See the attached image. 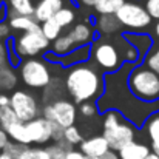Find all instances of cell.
Returning a JSON list of instances; mask_svg holds the SVG:
<instances>
[{
    "label": "cell",
    "instance_id": "23",
    "mask_svg": "<svg viewBox=\"0 0 159 159\" xmlns=\"http://www.w3.org/2000/svg\"><path fill=\"white\" fill-rule=\"evenodd\" d=\"M17 84V76L11 65L0 66V90H12Z\"/></svg>",
    "mask_w": 159,
    "mask_h": 159
},
{
    "label": "cell",
    "instance_id": "17",
    "mask_svg": "<svg viewBox=\"0 0 159 159\" xmlns=\"http://www.w3.org/2000/svg\"><path fill=\"white\" fill-rule=\"evenodd\" d=\"M94 30L96 28H91L87 23H76L68 34L74 40L76 47L80 48V47H88V45H91L93 40H96L94 39Z\"/></svg>",
    "mask_w": 159,
    "mask_h": 159
},
{
    "label": "cell",
    "instance_id": "5",
    "mask_svg": "<svg viewBox=\"0 0 159 159\" xmlns=\"http://www.w3.org/2000/svg\"><path fill=\"white\" fill-rule=\"evenodd\" d=\"M116 17L127 33H144L152 23V17L147 9L134 2H127L117 11Z\"/></svg>",
    "mask_w": 159,
    "mask_h": 159
},
{
    "label": "cell",
    "instance_id": "20",
    "mask_svg": "<svg viewBox=\"0 0 159 159\" xmlns=\"http://www.w3.org/2000/svg\"><path fill=\"white\" fill-rule=\"evenodd\" d=\"M96 31L101 34H116L120 31L122 25L116 16H99L94 25Z\"/></svg>",
    "mask_w": 159,
    "mask_h": 159
},
{
    "label": "cell",
    "instance_id": "32",
    "mask_svg": "<svg viewBox=\"0 0 159 159\" xmlns=\"http://www.w3.org/2000/svg\"><path fill=\"white\" fill-rule=\"evenodd\" d=\"M144 8L152 19H156L159 22V0H144Z\"/></svg>",
    "mask_w": 159,
    "mask_h": 159
},
{
    "label": "cell",
    "instance_id": "6",
    "mask_svg": "<svg viewBox=\"0 0 159 159\" xmlns=\"http://www.w3.org/2000/svg\"><path fill=\"white\" fill-rule=\"evenodd\" d=\"M19 70L23 84L30 88H45L51 84V71L45 59H25Z\"/></svg>",
    "mask_w": 159,
    "mask_h": 159
},
{
    "label": "cell",
    "instance_id": "27",
    "mask_svg": "<svg viewBox=\"0 0 159 159\" xmlns=\"http://www.w3.org/2000/svg\"><path fill=\"white\" fill-rule=\"evenodd\" d=\"M17 120H19V117L16 116V113H14V110L11 107L0 108V128L2 130H6L11 124H14Z\"/></svg>",
    "mask_w": 159,
    "mask_h": 159
},
{
    "label": "cell",
    "instance_id": "28",
    "mask_svg": "<svg viewBox=\"0 0 159 159\" xmlns=\"http://www.w3.org/2000/svg\"><path fill=\"white\" fill-rule=\"evenodd\" d=\"M16 159H50L47 148H30L26 147Z\"/></svg>",
    "mask_w": 159,
    "mask_h": 159
},
{
    "label": "cell",
    "instance_id": "3",
    "mask_svg": "<svg viewBox=\"0 0 159 159\" xmlns=\"http://www.w3.org/2000/svg\"><path fill=\"white\" fill-rule=\"evenodd\" d=\"M102 127V136L113 152H120L125 145L134 141V125L130 122H120V114L117 111H107Z\"/></svg>",
    "mask_w": 159,
    "mask_h": 159
},
{
    "label": "cell",
    "instance_id": "22",
    "mask_svg": "<svg viewBox=\"0 0 159 159\" xmlns=\"http://www.w3.org/2000/svg\"><path fill=\"white\" fill-rule=\"evenodd\" d=\"M77 47L74 43V40L70 37V34H62L57 40L53 42V53L56 56H65V54L74 51Z\"/></svg>",
    "mask_w": 159,
    "mask_h": 159
},
{
    "label": "cell",
    "instance_id": "12",
    "mask_svg": "<svg viewBox=\"0 0 159 159\" xmlns=\"http://www.w3.org/2000/svg\"><path fill=\"white\" fill-rule=\"evenodd\" d=\"M90 54H91V45L88 47H80V48H76L74 51L65 54V56H56L53 51L43 54V59L47 62H51L54 65H60L62 68H73L79 63H85L88 62L90 59Z\"/></svg>",
    "mask_w": 159,
    "mask_h": 159
},
{
    "label": "cell",
    "instance_id": "7",
    "mask_svg": "<svg viewBox=\"0 0 159 159\" xmlns=\"http://www.w3.org/2000/svg\"><path fill=\"white\" fill-rule=\"evenodd\" d=\"M91 54L94 57L96 65L101 70H104L105 74L107 73H114V71H117L124 66L122 57L119 54V48L114 43L105 40V39L94 42V45L91 47Z\"/></svg>",
    "mask_w": 159,
    "mask_h": 159
},
{
    "label": "cell",
    "instance_id": "30",
    "mask_svg": "<svg viewBox=\"0 0 159 159\" xmlns=\"http://www.w3.org/2000/svg\"><path fill=\"white\" fill-rule=\"evenodd\" d=\"M47 152H48L50 159H66V153H68V150L65 147H62L60 144H54V145L47 147Z\"/></svg>",
    "mask_w": 159,
    "mask_h": 159
},
{
    "label": "cell",
    "instance_id": "8",
    "mask_svg": "<svg viewBox=\"0 0 159 159\" xmlns=\"http://www.w3.org/2000/svg\"><path fill=\"white\" fill-rule=\"evenodd\" d=\"M50 40L42 33V28L37 31L23 33L16 40V53L20 59H33L34 56L45 54V51L50 48Z\"/></svg>",
    "mask_w": 159,
    "mask_h": 159
},
{
    "label": "cell",
    "instance_id": "15",
    "mask_svg": "<svg viewBox=\"0 0 159 159\" xmlns=\"http://www.w3.org/2000/svg\"><path fill=\"white\" fill-rule=\"evenodd\" d=\"M63 8V0H39L36 5L34 19L39 23H45L54 19V16Z\"/></svg>",
    "mask_w": 159,
    "mask_h": 159
},
{
    "label": "cell",
    "instance_id": "34",
    "mask_svg": "<svg viewBox=\"0 0 159 159\" xmlns=\"http://www.w3.org/2000/svg\"><path fill=\"white\" fill-rule=\"evenodd\" d=\"M25 148H26V147H25V145H22V144H17V142H9V145H8V147L3 150V152L9 153L12 158L16 159L19 155H20V153H22V152H23V150H25Z\"/></svg>",
    "mask_w": 159,
    "mask_h": 159
},
{
    "label": "cell",
    "instance_id": "33",
    "mask_svg": "<svg viewBox=\"0 0 159 159\" xmlns=\"http://www.w3.org/2000/svg\"><path fill=\"white\" fill-rule=\"evenodd\" d=\"M80 113L85 116V117H91L94 114L99 113V108L96 105V102H85L80 105Z\"/></svg>",
    "mask_w": 159,
    "mask_h": 159
},
{
    "label": "cell",
    "instance_id": "41",
    "mask_svg": "<svg viewBox=\"0 0 159 159\" xmlns=\"http://www.w3.org/2000/svg\"><path fill=\"white\" fill-rule=\"evenodd\" d=\"M101 159H120V158H119V155H116L113 150H110V152H108L107 155H104Z\"/></svg>",
    "mask_w": 159,
    "mask_h": 159
},
{
    "label": "cell",
    "instance_id": "44",
    "mask_svg": "<svg viewBox=\"0 0 159 159\" xmlns=\"http://www.w3.org/2000/svg\"><path fill=\"white\" fill-rule=\"evenodd\" d=\"M155 34H156V37L159 39V22L155 25Z\"/></svg>",
    "mask_w": 159,
    "mask_h": 159
},
{
    "label": "cell",
    "instance_id": "26",
    "mask_svg": "<svg viewBox=\"0 0 159 159\" xmlns=\"http://www.w3.org/2000/svg\"><path fill=\"white\" fill-rule=\"evenodd\" d=\"M54 19H56V22H57L62 28H68V26L73 25V22H74V19H76V14H74V11H73L71 8L63 6V8L54 16Z\"/></svg>",
    "mask_w": 159,
    "mask_h": 159
},
{
    "label": "cell",
    "instance_id": "45",
    "mask_svg": "<svg viewBox=\"0 0 159 159\" xmlns=\"http://www.w3.org/2000/svg\"><path fill=\"white\" fill-rule=\"evenodd\" d=\"M147 159H159V156H158V155H155V153H152V155H150Z\"/></svg>",
    "mask_w": 159,
    "mask_h": 159
},
{
    "label": "cell",
    "instance_id": "24",
    "mask_svg": "<svg viewBox=\"0 0 159 159\" xmlns=\"http://www.w3.org/2000/svg\"><path fill=\"white\" fill-rule=\"evenodd\" d=\"M147 133L152 139V150L159 156V114H155L147 122Z\"/></svg>",
    "mask_w": 159,
    "mask_h": 159
},
{
    "label": "cell",
    "instance_id": "9",
    "mask_svg": "<svg viewBox=\"0 0 159 159\" xmlns=\"http://www.w3.org/2000/svg\"><path fill=\"white\" fill-rule=\"evenodd\" d=\"M76 116H77L76 105L65 99L53 101L43 110V117L48 119L50 122H53L54 125L60 127L62 130L73 127L76 122Z\"/></svg>",
    "mask_w": 159,
    "mask_h": 159
},
{
    "label": "cell",
    "instance_id": "36",
    "mask_svg": "<svg viewBox=\"0 0 159 159\" xmlns=\"http://www.w3.org/2000/svg\"><path fill=\"white\" fill-rule=\"evenodd\" d=\"M5 65H11L9 63V53H8L6 43H0V66H5Z\"/></svg>",
    "mask_w": 159,
    "mask_h": 159
},
{
    "label": "cell",
    "instance_id": "16",
    "mask_svg": "<svg viewBox=\"0 0 159 159\" xmlns=\"http://www.w3.org/2000/svg\"><path fill=\"white\" fill-rule=\"evenodd\" d=\"M36 2L34 0H5L6 14L9 19L19 16H34L36 12Z\"/></svg>",
    "mask_w": 159,
    "mask_h": 159
},
{
    "label": "cell",
    "instance_id": "18",
    "mask_svg": "<svg viewBox=\"0 0 159 159\" xmlns=\"http://www.w3.org/2000/svg\"><path fill=\"white\" fill-rule=\"evenodd\" d=\"M152 155L150 148L145 144H139V142H130L128 145H125L120 152H119V158L120 159H147Z\"/></svg>",
    "mask_w": 159,
    "mask_h": 159
},
{
    "label": "cell",
    "instance_id": "11",
    "mask_svg": "<svg viewBox=\"0 0 159 159\" xmlns=\"http://www.w3.org/2000/svg\"><path fill=\"white\" fill-rule=\"evenodd\" d=\"M25 127L31 144H47L54 136V124L45 117H37L31 122H26Z\"/></svg>",
    "mask_w": 159,
    "mask_h": 159
},
{
    "label": "cell",
    "instance_id": "2",
    "mask_svg": "<svg viewBox=\"0 0 159 159\" xmlns=\"http://www.w3.org/2000/svg\"><path fill=\"white\" fill-rule=\"evenodd\" d=\"M65 87L76 104H85L87 101L96 98L101 91L104 93L105 80L104 76L101 77V74L91 63L85 62L73 66L68 71Z\"/></svg>",
    "mask_w": 159,
    "mask_h": 159
},
{
    "label": "cell",
    "instance_id": "1",
    "mask_svg": "<svg viewBox=\"0 0 159 159\" xmlns=\"http://www.w3.org/2000/svg\"><path fill=\"white\" fill-rule=\"evenodd\" d=\"M141 63H124V66L114 73L104 74L105 90L98 98L96 105L101 114L107 111H117L127 122L136 128H142L150 117L159 113V101L144 102L138 99L128 85V77L131 71Z\"/></svg>",
    "mask_w": 159,
    "mask_h": 159
},
{
    "label": "cell",
    "instance_id": "43",
    "mask_svg": "<svg viewBox=\"0 0 159 159\" xmlns=\"http://www.w3.org/2000/svg\"><path fill=\"white\" fill-rule=\"evenodd\" d=\"M80 2L87 6H94V3H96V0H80Z\"/></svg>",
    "mask_w": 159,
    "mask_h": 159
},
{
    "label": "cell",
    "instance_id": "19",
    "mask_svg": "<svg viewBox=\"0 0 159 159\" xmlns=\"http://www.w3.org/2000/svg\"><path fill=\"white\" fill-rule=\"evenodd\" d=\"M8 25L11 26V30L16 31H23V33H30V31H37L40 30V23L34 19V16H19L14 19H9Z\"/></svg>",
    "mask_w": 159,
    "mask_h": 159
},
{
    "label": "cell",
    "instance_id": "31",
    "mask_svg": "<svg viewBox=\"0 0 159 159\" xmlns=\"http://www.w3.org/2000/svg\"><path fill=\"white\" fill-rule=\"evenodd\" d=\"M145 65L159 76V51H153V53L150 51L148 56L145 57Z\"/></svg>",
    "mask_w": 159,
    "mask_h": 159
},
{
    "label": "cell",
    "instance_id": "37",
    "mask_svg": "<svg viewBox=\"0 0 159 159\" xmlns=\"http://www.w3.org/2000/svg\"><path fill=\"white\" fill-rule=\"evenodd\" d=\"M66 159H94V158H88L87 155H84L82 152H77V150H71L66 153Z\"/></svg>",
    "mask_w": 159,
    "mask_h": 159
},
{
    "label": "cell",
    "instance_id": "10",
    "mask_svg": "<svg viewBox=\"0 0 159 159\" xmlns=\"http://www.w3.org/2000/svg\"><path fill=\"white\" fill-rule=\"evenodd\" d=\"M9 107L14 110L16 116L23 124L31 122V120H34V119L39 117L37 101L30 93H26L23 90H17V91H14L11 94V105Z\"/></svg>",
    "mask_w": 159,
    "mask_h": 159
},
{
    "label": "cell",
    "instance_id": "4",
    "mask_svg": "<svg viewBox=\"0 0 159 159\" xmlns=\"http://www.w3.org/2000/svg\"><path fill=\"white\" fill-rule=\"evenodd\" d=\"M128 85L138 99L144 102L159 101V76L148 66L138 65L128 77Z\"/></svg>",
    "mask_w": 159,
    "mask_h": 159
},
{
    "label": "cell",
    "instance_id": "35",
    "mask_svg": "<svg viewBox=\"0 0 159 159\" xmlns=\"http://www.w3.org/2000/svg\"><path fill=\"white\" fill-rule=\"evenodd\" d=\"M11 39V26L5 22H0V43H6Z\"/></svg>",
    "mask_w": 159,
    "mask_h": 159
},
{
    "label": "cell",
    "instance_id": "21",
    "mask_svg": "<svg viewBox=\"0 0 159 159\" xmlns=\"http://www.w3.org/2000/svg\"><path fill=\"white\" fill-rule=\"evenodd\" d=\"M125 3L127 0H96L93 8L99 16H116Z\"/></svg>",
    "mask_w": 159,
    "mask_h": 159
},
{
    "label": "cell",
    "instance_id": "25",
    "mask_svg": "<svg viewBox=\"0 0 159 159\" xmlns=\"http://www.w3.org/2000/svg\"><path fill=\"white\" fill-rule=\"evenodd\" d=\"M62 26L56 22V19H51V20H48V22H45V23H42V33L45 34V37L51 42V40H57L62 34Z\"/></svg>",
    "mask_w": 159,
    "mask_h": 159
},
{
    "label": "cell",
    "instance_id": "14",
    "mask_svg": "<svg viewBox=\"0 0 159 159\" xmlns=\"http://www.w3.org/2000/svg\"><path fill=\"white\" fill-rule=\"evenodd\" d=\"M110 150L111 148H110V145H108V142L104 136H93L90 139H85L80 144V152L84 155H87L88 158L101 159Z\"/></svg>",
    "mask_w": 159,
    "mask_h": 159
},
{
    "label": "cell",
    "instance_id": "40",
    "mask_svg": "<svg viewBox=\"0 0 159 159\" xmlns=\"http://www.w3.org/2000/svg\"><path fill=\"white\" fill-rule=\"evenodd\" d=\"M5 17H8V14H6V6H5V0H0V22H3Z\"/></svg>",
    "mask_w": 159,
    "mask_h": 159
},
{
    "label": "cell",
    "instance_id": "13",
    "mask_svg": "<svg viewBox=\"0 0 159 159\" xmlns=\"http://www.w3.org/2000/svg\"><path fill=\"white\" fill-rule=\"evenodd\" d=\"M120 36L124 37V40H127L128 43H131L138 50V53H139V63L142 60H145V57L148 56L150 48L153 45V40H152V37L147 33H127V31H124Z\"/></svg>",
    "mask_w": 159,
    "mask_h": 159
},
{
    "label": "cell",
    "instance_id": "39",
    "mask_svg": "<svg viewBox=\"0 0 159 159\" xmlns=\"http://www.w3.org/2000/svg\"><path fill=\"white\" fill-rule=\"evenodd\" d=\"M9 105H11V98H8L6 94L0 93V108H3V107H9Z\"/></svg>",
    "mask_w": 159,
    "mask_h": 159
},
{
    "label": "cell",
    "instance_id": "47",
    "mask_svg": "<svg viewBox=\"0 0 159 159\" xmlns=\"http://www.w3.org/2000/svg\"><path fill=\"white\" fill-rule=\"evenodd\" d=\"M158 51H159V48H158Z\"/></svg>",
    "mask_w": 159,
    "mask_h": 159
},
{
    "label": "cell",
    "instance_id": "38",
    "mask_svg": "<svg viewBox=\"0 0 159 159\" xmlns=\"http://www.w3.org/2000/svg\"><path fill=\"white\" fill-rule=\"evenodd\" d=\"M8 145H9V136H8V133L5 130L0 128V148L5 150Z\"/></svg>",
    "mask_w": 159,
    "mask_h": 159
},
{
    "label": "cell",
    "instance_id": "29",
    "mask_svg": "<svg viewBox=\"0 0 159 159\" xmlns=\"http://www.w3.org/2000/svg\"><path fill=\"white\" fill-rule=\"evenodd\" d=\"M63 139L73 147V145H77V144H82L84 142V138L80 134V131L77 130V127H70L63 131Z\"/></svg>",
    "mask_w": 159,
    "mask_h": 159
},
{
    "label": "cell",
    "instance_id": "42",
    "mask_svg": "<svg viewBox=\"0 0 159 159\" xmlns=\"http://www.w3.org/2000/svg\"><path fill=\"white\" fill-rule=\"evenodd\" d=\"M0 159H14V158H12L9 153H6V152H2V153H0Z\"/></svg>",
    "mask_w": 159,
    "mask_h": 159
},
{
    "label": "cell",
    "instance_id": "46",
    "mask_svg": "<svg viewBox=\"0 0 159 159\" xmlns=\"http://www.w3.org/2000/svg\"><path fill=\"white\" fill-rule=\"evenodd\" d=\"M0 153H2V148H0Z\"/></svg>",
    "mask_w": 159,
    "mask_h": 159
}]
</instances>
